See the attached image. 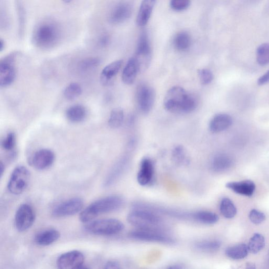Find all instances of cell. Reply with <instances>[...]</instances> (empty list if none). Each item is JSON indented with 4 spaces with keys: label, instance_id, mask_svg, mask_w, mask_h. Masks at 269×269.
Instances as JSON below:
<instances>
[{
    "label": "cell",
    "instance_id": "6da1fadb",
    "mask_svg": "<svg viewBox=\"0 0 269 269\" xmlns=\"http://www.w3.org/2000/svg\"><path fill=\"white\" fill-rule=\"evenodd\" d=\"M62 35L60 24L55 20L46 19L35 25L32 35V42L38 49L49 50L59 43Z\"/></svg>",
    "mask_w": 269,
    "mask_h": 269
},
{
    "label": "cell",
    "instance_id": "7a4b0ae2",
    "mask_svg": "<svg viewBox=\"0 0 269 269\" xmlns=\"http://www.w3.org/2000/svg\"><path fill=\"white\" fill-rule=\"evenodd\" d=\"M127 221L137 229L167 232L168 228L160 214L143 207L133 205Z\"/></svg>",
    "mask_w": 269,
    "mask_h": 269
},
{
    "label": "cell",
    "instance_id": "3957f363",
    "mask_svg": "<svg viewBox=\"0 0 269 269\" xmlns=\"http://www.w3.org/2000/svg\"><path fill=\"white\" fill-rule=\"evenodd\" d=\"M124 204L123 197L112 195L100 199L92 203L79 215V219L82 222L87 223L98 217L100 215L117 211Z\"/></svg>",
    "mask_w": 269,
    "mask_h": 269
},
{
    "label": "cell",
    "instance_id": "277c9868",
    "mask_svg": "<svg viewBox=\"0 0 269 269\" xmlns=\"http://www.w3.org/2000/svg\"><path fill=\"white\" fill-rule=\"evenodd\" d=\"M165 109L173 113H189L194 109L195 101L192 94L181 86H174L166 93Z\"/></svg>",
    "mask_w": 269,
    "mask_h": 269
},
{
    "label": "cell",
    "instance_id": "5b68a950",
    "mask_svg": "<svg viewBox=\"0 0 269 269\" xmlns=\"http://www.w3.org/2000/svg\"><path fill=\"white\" fill-rule=\"evenodd\" d=\"M84 229L91 234L110 236L122 232L124 225L122 221L116 219H103L87 222Z\"/></svg>",
    "mask_w": 269,
    "mask_h": 269
},
{
    "label": "cell",
    "instance_id": "8992f818",
    "mask_svg": "<svg viewBox=\"0 0 269 269\" xmlns=\"http://www.w3.org/2000/svg\"><path fill=\"white\" fill-rule=\"evenodd\" d=\"M129 238L140 241L147 242L165 245H173L176 240L168 232L155 230H137L131 231L128 234Z\"/></svg>",
    "mask_w": 269,
    "mask_h": 269
},
{
    "label": "cell",
    "instance_id": "52a82bcc",
    "mask_svg": "<svg viewBox=\"0 0 269 269\" xmlns=\"http://www.w3.org/2000/svg\"><path fill=\"white\" fill-rule=\"evenodd\" d=\"M30 172L23 166H19L13 171L8 183V188L13 195L23 193L28 187L30 181Z\"/></svg>",
    "mask_w": 269,
    "mask_h": 269
},
{
    "label": "cell",
    "instance_id": "ba28073f",
    "mask_svg": "<svg viewBox=\"0 0 269 269\" xmlns=\"http://www.w3.org/2000/svg\"><path fill=\"white\" fill-rule=\"evenodd\" d=\"M17 53H12L0 61V86L6 87L14 82L17 76Z\"/></svg>",
    "mask_w": 269,
    "mask_h": 269
},
{
    "label": "cell",
    "instance_id": "9c48e42d",
    "mask_svg": "<svg viewBox=\"0 0 269 269\" xmlns=\"http://www.w3.org/2000/svg\"><path fill=\"white\" fill-rule=\"evenodd\" d=\"M136 58L140 73L149 68L152 58V49L149 37L146 34H142L139 38Z\"/></svg>",
    "mask_w": 269,
    "mask_h": 269
},
{
    "label": "cell",
    "instance_id": "30bf717a",
    "mask_svg": "<svg viewBox=\"0 0 269 269\" xmlns=\"http://www.w3.org/2000/svg\"><path fill=\"white\" fill-rule=\"evenodd\" d=\"M83 200L75 197L66 200L57 205L52 210V216L56 218H63L72 216L81 211L83 208Z\"/></svg>",
    "mask_w": 269,
    "mask_h": 269
},
{
    "label": "cell",
    "instance_id": "8fae6325",
    "mask_svg": "<svg viewBox=\"0 0 269 269\" xmlns=\"http://www.w3.org/2000/svg\"><path fill=\"white\" fill-rule=\"evenodd\" d=\"M35 218V213L30 205L25 204L21 205L16 213L17 230L20 232L28 231L34 224Z\"/></svg>",
    "mask_w": 269,
    "mask_h": 269
},
{
    "label": "cell",
    "instance_id": "7c38bea8",
    "mask_svg": "<svg viewBox=\"0 0 269 269\" xmlns=\"http://www.w3.org/2000/svg\"><path fill=\"white\" fill-rule=\"evenodd\" d=\"M137 96L140 111L145 114L149 113L153 109L156 99L154 88L149 85L142 84L138 89Z\"/></svg>",
    "mask_w": 269,
    "mask_h": 269
},
{
    "label": "cell",
    "instance_id": "4fadbf2b",
    "mask_svg": "<svg viewBox=\"0 0 269 269\" xmlns=\"http://www.w3.org/2000/svg\"><path fill=\"white\" fill-rule=\"evenodd\" d=\"M84 260V255L81 252L73 250L61 255L57 264L60 268H79L83 265Z\"/></svg>",
    "mask_w": 269,
    "mask_h": 269
},
{
    "label": "cell",
    "instance_id": "5bb4252c",
    "mask_svg": "<svg viewBox=\"0 0 269 269\" xmlns=\"http://www.w3.org/2000/svg\"><path fill=\"white\" fill-rule=\"evenodd\" d=\"M56 156L49 149L36 151L31 159V163L36 169L42 170L50 167L55 162Z\"/></svg>",
    "mask_w": 269,
    "mask_h": 269
},
{
    "label": "cell",
    "instance_id": "9a60e30c",
    "mask_svg": "<svg viewBox=\"0 0 269 269\" xmlns=\"http://www.w3.org/2000/svg\"><path fill=\"white\" fill-rule=\"evenodd\" d=\"M154 173L155 167L153 161L150 158H143L141 161L137 175L139 184L142 186L150 185L153 182Z\"/></svg>",
    "mask_w": 269,
    "mask_h": 269
},
{
    "label": "cell",
    "instance_id": "2e32d148",
    "mask_svg": "<svg viewBox=\"0 0 269 269\" xmlns=\"http://www.w3.org/2000/svg\"><path fill=\"white\" fill-rule=\"evenodd\" d=\"M132 9L130 5L126 3H120L111 10L109 16V22L114 25L119 24L127 20L130 17Z\"/></svg>",
    "mask_w": 269,
    "mask_h": 269
},
{
    "label": "cell",
    "instance_id": "e0dca14e",
    "mask_svg": "<svg viewBox=\"0 0 269 269\" xmlns=\"http://www.w3.org/2000/svg\"><path fill=\"white\" fill-rule=\"evenodd\" d=\"M123 64V61L120 60L113 62L105 67L101 73V83L105 86L111 85Z\"/></svg>",
    "mask_w": 269,
    "mask_h": 269
},
{
    "label": "cell",
    "instance_id": "ac0fdd59",
    "mask_svg": "<svg viewBox=\"0 0 269 269\" xmlns=\"http://www.w3.org/2000/svg\"><path fill=\"white\" fill-rule=\"evenodd\" d=\"M156 3V0H143L137 18L139 26H144L149 22Z\"/></svg>",
    "mask_w": 269,
    "mask_h": 269
},
{
    "label": "cell",
    "instance_id": "d6986e66",
    "mask_svg": "<svg viewBox=\"0 0 269 269\" xmlns=\"http://www.w3.org/2000/svg\"><path fill=\"white\" fill-rule=\"evenodd\" d=\"M128 166V160L124 158L120 160L110 171L104 183L105 187H109L114 184L125 172Z\"/></svg>",
    "mask_w": 269,
    "mask_h": 269
},
{
    "label": "cell",
    "instance_id": "ffe728a7",
    "mask_svg": "<svg viewBox=\"0 0 269 269\" xmlns=\"http://www.w3.org/2000/svg\"><path fill=\"white\" fill-rule=\"evenodd\" d=\"M232 123L233 119L230 115L219 114L215 115L211 119L209 124V128L212 132H220L230 127Z\"/></svg>",
    "mask_w": 269,
    "mask_h": 269
},
{
    "label": "cell",
    "instance_id": "44dd1931",
    "mask_svg": "<svg viewBox=\"0 0 269 269\" xmlns=\"http://www.w3.org/2000/svg\"><path fill=\"white\" fill-rule=\"evenodd\" d=\"M226 186L238 194L248 197L253 195L256 188L255 184L251 181L230 182L227 183Z\"/></svg>",
    "mask_w": 269,
    "mask_h": 269
},
{
    "label": "cell",
    "instance_id": "7402d4cb",
    "mask_svg": "<svg viewBox=\"0 0 269 269\" xmlns=\"http://www.w3.org/2000/svg\"><path fill=\"white\" fill-rule=\"evenodd\" d=\"M60 233L54 229L39 232L35 237V243L41 246H47L55 243L60 238Z\"/></svg>",
    "mask_w": 269,
    "mask_h": 269
},
{
    "label": "cell",
    "instance_id": "603a6c76",
    "mask_svg": "<svg viewBox=\"0 0 269 269\" xmlns=\"http://www.w3.org/2000/svg\"><path fill=\"white\" fill-rule=\"evenodd\" d=\"M140 73L138 64L136 58L130 59L125 65L122 73V80L126 85L132 84L137 78L138 73Z\"/></svg>",
    "mask_w": 269,
    "mask_h": 269
},
{
    "label": "cell",
    "instance_id": "cb8c5ba5",
    "mask_svg": "<svg viewBox=\"0 0 269 269\" xmlns=\"http://www.w3.org/2000/svg\"><path fill=\"white\" fill-rule=\"evenodd\" d=\"M233 159L226 154L215 155L211 161V168L215 172H221L230 168L233 165Z\"/></svg>",
    "mask_w": 269,
    "mask_h": 269
},
{
    "label": "cell",
    "instance_id": "d4e9b609",
    "mask_svg": "<svg viewBox=\"0 0 269 269\" xmlns=\"http://www.w3.org/2000/svg\"><path fill=\"white\" fill-rule=\"evenodd\" d=\"M219 219L218 215L206 210L197 211L192 213V220L204 225H213Z\"/></svg>",
    "mask_w": 269,
    "mask_h": 269
},
{
    "label": "cell",
    "instance_id": "484cf974",
    "mask_svg": "<svg viewBox=\"0 0 269 269\" xmlns=\"http://www.w3.org/2000/svg\"><path fill=\"white\" fill-rule=\"evenodd\" d=\"M65 115L67 119L72 123H80L83 121L87 115V111L81 105H74L67 109Z\"/></svg>",
    "mask_w": 269,
    "mask_h": 269
},
{
    "label": "cell",
    "instance_id": "4316f807",
    "mask_svg": "<svg viewBox=\"0 0 269 269\" xmlns=\"http://www.w3.org/2000/svg\"><path fill=\"white\" fill-rule=\"evenodd\" d=\"M15 7L18 21V34L22 37L25 33L26 13L23 0H15Z\"/></svg>",
    "mask_w": 269,
    "mask_h": 269
},
{
    "label": "cell",
    "instance_id": "83f0119b",
    "mask_svg": "<svg viewBox=\"0 0 269 269\" xmlns=\"http://www.w3.org/2000/svg\"><path fill=\"white\" fill-rule=\"evenodd\" d=\"M220 242L216 240H204L197 241L194 248L198 251L206 253L217 251L220 248Z\"/></svg>",
    "mask_w": 269,
    "mask_h": 269
},
{
    "label": "cell",
    "instance_id": "f1b7e54d",
    "mask_svg": "<svg viewBox=\"0 0 269 269\" xmlns=\"http://www.w3.org/2000/svg\"><path fill=\"white\" fill-rule=\"evenodd\" d=\"M173 163L178 166L187 165L190 162L186 150L182 145H177L173 147L171 152Z\"/></svg>",
    "mask_w": 269,
    "mask_h": 269
},
{
    "label": "cell",
    "instance_id": "f546056e",
    "mask_svg": "<svg viewBox=\"0 0 269 269\" xmlns=\"http://www.w3.org/2000/svg\"><path fill=\"white\" fill-rule=\"evenodd\" d=\"M248 246L245 244H239L228 248L226 250L227 256L234 260H239L246 258L248 253Z\"/></svg>",
    "mask_w": 269,
    "mask_h": 269
},
{
    "label": "cell",
    "instance_id": "4dcf8cb0",
    "mask_svg": "<svg viewBox=\"0 0 269 269\" xmlns=\"http://www.w3.org/2000/svg\"><path fill=\"white\" fill-rule=\"evenodd\" d=\"M191 43L190 35L185 31L179 32L174 38V46L180 51H185L189 49Z\"/></svg>",
    "mask_w": 269,
    "mask_h": 269
},
{
    "label": "cell",
    "instance_id": "1f68e13d",
    "mask_svg": "<svg viewBox=\"0 0 269 269\" xmlns=\"http://www.w3.org/2000/svg\"><path fill=\"white\" fill-rule=\"evenodd\" d=\"M220 210L223 216L228 219L234 218L237 212L233 201L228 198L222 199L220 205Z\"/></svg>",
    "mask_w": 269,
    "mask_h": 269
},
{
    "label": "cell",
    "instance_id": "d6a6232c",
    "mask_svg": "<svg viewBox=\"0 0 269 269\" xmlns=\"http://www.w3.org/2000/svg\"><path fill=\"white\" fill-rule=\"evenodd\" d=\"M265 245L264 237L260 234H255L250 239L248 247L249 252L256 254L263 249Z\"/></svg>",
    "mask_w": 269,
    "mask_h": 269
},
{
    "label": "cell",
    "instance_id": "836d02e7",
    "mask_svg": "<svg viewBox=\"0 0 269 269\" xmlns=\"http://www.w3.org/2000/svg\"><path fill=\"white\" fill-rule=\"evenodd\" d=\"M124 118V111L120 107L113 109L110 116L109 125L112 128H118L122 126Z\"/></svg>",
    "mask_w": 269,
    "mask_h": 269
},
{
    "label": "cell",
    "instance_id": "e575fe53",
    "mask_svg": "<svg viewBox=\"0 0 269 269\" xmlns=\"http://www.w3.org/2000/svg\"><path fill=\"white\" fill-rule=\"evenodd\" d=\"M82 91V87L79 84L72 83L65 88L63 94L66 99L72 101L81 95Z\"/></svg>",
    "mask_w": 269,
    "mask_h": 269
},
{
    "label": "cell",
    "instance_id": "d590c367",
    "mask_svg": "<svg viewBox=\"0 0 269 269\" xmlns=\"http://www.w3.org/2000/svg\"><path fill=\"white\" fill-rule=\"evenodd\" d=\"M257 60L260 65H265L269 63V44L264 43L258 48Z\"/></svg>",
    "mask_w": 269,
    "mask_h": 269
},
{
    "label": "cell",
    "instance_id": "8d00e7d4",
    "mask_svg": "<svg viewBox=\"0 0 269 269\" xmlns=\"http://www.w3.org/2000/svg\"><path fill=\"white\" fill-rule=\"evenodd\" d=\"M17 143L16 134L15 132H10L2 142L3 149L8 152H11L15 149Z\"/></svg>",
    "mask_w": 269,
    "mask_h": 269
},
{
    "label": "cell",
    "instance_id": "74e56055",
    "mask_svg": "<svg viewBox=\"0 0 269 269\" xmlns=\"http://www.w3.org/2000/svg\"><path fill=\"white\" fill-rule=\"evenodd\" d=\"M101 60L98 58H89L83 60L79 63V68L82 71H87L98 66Z\"/></svg>",
    "mask_w": 269,
    "mask_h": 269
},
{
    "label": "cell",
    "instance_id": "f35d334b",
    "mask_svg": "<svg viewBox=\"0 0 269 269\" xmlns=\"http://www.w3.org/2000/svg\"><path fill=\"white\" fill-rule=\"evenodd\" d=\"M191 0H170L171 8L175 11L181 12L189 8Z\"/></svg>",
    "mask_w": 269,
    "mask_h": 269
},
{
    "label": "cell",
    "instance_id": "ab89813d",
    "mask_svg": "<svg viewBox=\"0 0 269 269\" xmlns=\"http://www.w3.org/2000/svg\"><path fill=\"white\" fill-rule=\"evenodd\" d=\"M198 74L201 83L203 85L210 84L213 79V75L208 69H199L198 71Z\"/></svg>",
    "mask_w": 269,
    "mask_h": 269
},
{
    "label": "cell",
    "instance_id": "60d3db41",
    "mask_svg": "<svg viewBox=\"0 0 269 269\" xmlns=\"http://www.w3.org/2000/svg\"><path fill=\"white\" fill-rule=\"evenodd\" d=\"M249 217L253 223L259 225L265 220V215L264 213L257 210L252 209L250 212Z\"/></svg>",
    "mask_w": 269,
    "mask_h": 269
},
{
    "label": "cell",
    "instance_id": "b9f144b4",
    "mask_svg": "<svg viewBox=\"0 0 269 269\" xmlns=\"http://www.w3.org/2000/svg\"><path fill=\"white\" fill-rule=\"evenodd\" d=\"M111 38L109 35L103 34L98 40V45L101 48H105L110 43Z\"/></svg>",
    "mask_w": 269,
    "mask_h": 269
},
{
    "label": "cell",
    "instance_id": "7bdbcfd3",
    "mask_svg": "<svg viewBox=\"0 0 269 269\" xmlns=\"http://www.w3.org/2000/svg\"><path fill=\"white\" fill-rule=\"evenodd\" d=\"M104 268H119L120 265L119 263L116 261H109L105 264Z\"/></svg>",
    "mask_w": 269,
    "mask_h": 269
},
{
    "label": "cell",
    "instance_id": "ee69618b",
    "mask_svg": "<svg viewBox=\"0 0 269 269\" xmlns=\"http://www.w3.org/2000/svg\"><path fill=\"white\" fill-rule=\"evenodd\" d=\"M269 82V70L258 79V83L262 85Z\"/></svg>",
    "mask_w": 269,
    "mask_h": 269
},
{
    "label": "cell",
    "instance_id": "f6af8a7d",
    "mask_svg": "<svg viewBox=\"0 0 269 269\" xmlns=\"http://www.w3.org/2000/svg\"><path fill=\"white\" fill-rule=\"evenodd\" d=\"M6 43L3 38L0 39V52H3L5 48Z\"/></svg>",
    "mask_w": 269,
    "mask_h": 269
},
{
    "label": "cell",
    "instance_id": "bcb514c9",
    "mask_svg": "<svg viewBox=\"0 0 269 269\" xmlns=\"http://www.w3.org/2000/svg\"><path fill=\"white\" fill-rule=\"evenodd\" d=\"M0 168H1V176L2 177L5 171V165H4V163L2 162V161L1 162V167Z\"/></svg>",
    "mask_w": 269,
    "mask_h": 269
},
{
    "label": "cell",
    "instance_id": "7dc6e473",
    "mask_svg": "<svg viewBox=\"0 0 269 269\" xmlns=\"http://www.w3.org/2000/svg\"><path fill=\"white\" fill-rule=\"evenodd\" d=\"M63 2L65 4H70L73 1V0H62Z\"/></svg>",
    "mask_w": 269,
    "mask_h": 269
}]
</instances>
